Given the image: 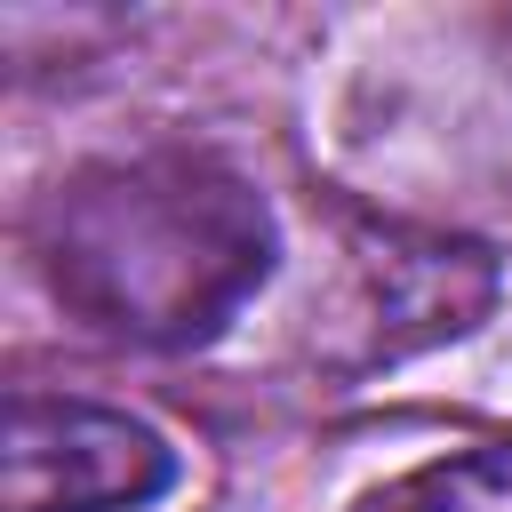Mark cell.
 <instances>
[{
  "label": "cell",
  "mask_w": 512,
  "mask_h": 512,
  "mask_svg": "<svg viewBox=\"0 0 512 512\" xmlns=\"http://www.w3.org/2000/svg\"><path fill=\"white\" fill-rule=\"evenodd\" d=\"M32 256L80 328L192 352L272 280L280 224L272 200L208 152H128L48 184Z\"/></svg>",
  "instance_id": "6da1fadb"
},
{
  "label": "cell",
  "mask_w": 512,
  "mask_h": 512,
  "mask_svg": "<svg viewBox=\"0 0 512 512\" xmlns=\"http://www.w3.org/2000/svg\"><path fill=\"white\" fill-rule=\"evenodd\" d=\"M176 488V448L96 400L16 392L0 416V512H144Z\"/></svg>",
  "instance_id": "7a4b0ae2"
},
{
  "label": "cell",
  "mask_w": 512,
  "mask_h": 512,
  "mask_svg": "<svg viewBox=\"0 0 512 512\" xmlns=\"http://www.w3.org/2000/svg\"><path fill=\"white\" fill-rule=\"evenodd\" d=\"M496 296V264L464 240H384L368 256V320L376 352H416L440 336H464Z\"/></svg>",
  "instance_id": "3957f363"
},
{
  "label": "cell",
  "mask_w": 512,
  "mask_h": 512,
  "mask_svg": "<svg viewBox=\"0 0 512 512\" xmlns=\"http://www.w3.org/2000/svg\"><path fill=\"white\" fill-rule=\"evenodd\" d=\"M352 512H512V440L432 456V464L368 488Z\"/></svg>",
  "instance_id": "277c9868"
}]
</instances>
